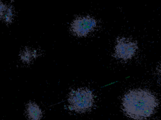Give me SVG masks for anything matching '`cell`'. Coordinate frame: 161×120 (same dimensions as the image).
Here are the masks:
<instances>
[{
	"mask_svg": "<svg viewBox=\"0 0 161 120\" xmlns=\"http://www.w3.org/2000/svg\"><path fill=\"white\" fill-rule=\"evenodd\" d=\"M35 56V52L30 49L25 50L21 54V59L25 62H30Z\"/></svg>",
	"mask_w": 161,
	"mask_h": 120,
	"instance_id": "8992f818",
	"label": "cell"
},
{
	"mask_svg": "<svg viewBox=\"0 0 161 120\" xmlns=\"http://www.w3.org/2000/svg\"><path fill=\"white\" fill-rule=\"evenodd\" d=\"M137 49L136 42L126 38H119L115 46L114 56L117 58L128 60L135 56Z\"/></svg>",
	"mask_w": 161,
	"mask_h": 120,
	"instance_id": "277c9868",
	"label": "cell"
},
{
	"mask_svg": "<svg viewBox=\"0 0 161 120\" xmlns=\"http://www.w3.org/2000/svg\"><path fill=\"white\" fill-rule=\"evenodd\" d=\"M7 11L6 10V6L0 2V19H1L4 14H6Z\"/></svg>",
	"mask_w": 161,
	"mask_h": 120,
	"instance_id": "52a82bcc",
	"label": "cell"
},
{
	"mask_svg": "<svg viewBox=\"0 0 161 120\" xmlns=\"http://www.w3.org/2000/svg\"><path fill=\"white\" fill-rule=\"evenodd\" d=\"M96 24V20L89 16L78 17L71 23L70 29L76 36H85L94 31Z\"/></svg>",
	"mask_w": 161,
	"mask_h": 120,
	"instance_id": "3957f363",
	"label": "cell"
},
{
	"mask_svg": "<svg viewBox=\"0 0 161 120\" xmlns=\"http://www.w3.org/2000/svg\"><path fill=\"white\" fill-rule=\"evenodd\" d=\"M94 98L92 92L87 88L72 90L69 96V109L79 112L89 111L93 106Z\"/></svg>",
	"mask_w": 161,
	"mask_h": 120,
	"instance_id": "7a4b0ae2",
	"label": "cell"
},
{
	"mask_svg": "<svg viewBox=\"0 0 161 120\" xmlns=\"http://www.w3.org/2000/svg\"><path fill=\"white\" fill-rule=\"evenodd\" d=\"M26 114L30 120H40L42 117L41 109L35 102H30L27 105Z\"/></svg>",
	"mask_w": 161,
	"mask_h": 120,
	"instance_id": "5b68a950",
	"label": "cell"
},
{
	"mask_svg": "<svg viewBox=\"0 0 161 120\" xmlns=\"http://www.w3.org/2000/svg\"><path fill=\"white\" fill-rule=\"evenodd\" d=\"M158 105L155 96L146 89H132L123 98L122 106L125 113L136 120H143L153 114Z\"/></svg>",
	"mask_w": 161,
	"mask_h": 120,
	"instance_id": "6da1fadb",
	"label": "cell"
},
{
	"mask_svg": "<svg viewBox=\"0 0 161 120\" xmlns=\"http://www.w3.org/2000/svg\"><path fill=\"white\" fill-rule=\"evenodd\" d=\"M160 73H161V64H160Z\"/></svg>",
	"mask_w": 161,
	"mask_h": 120,
	"instance_id": "ba28073f",
	"label": "cell"
}]
</instances>
